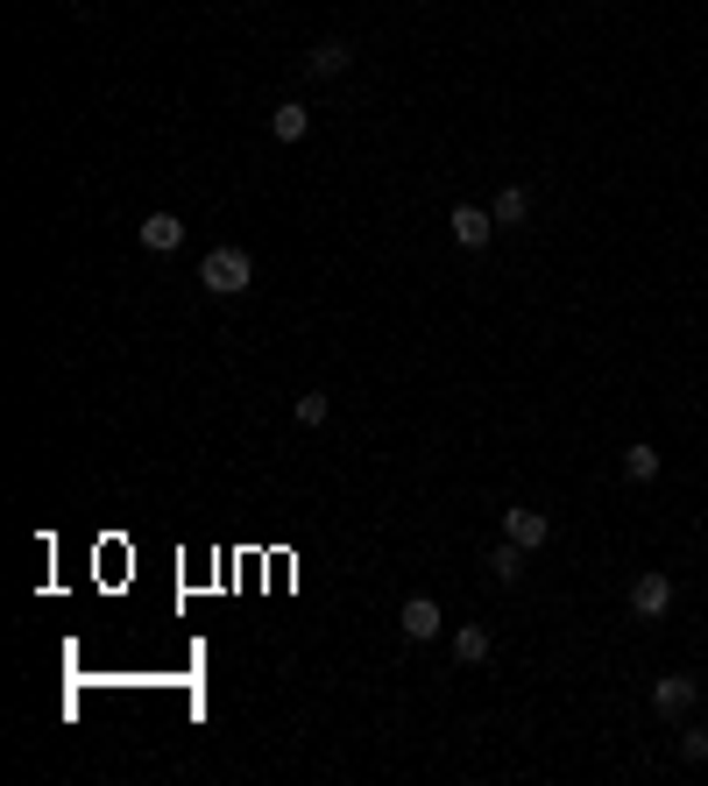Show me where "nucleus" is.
Returning a JSON list of instances; mask_svg holds the SVG:
<instances>
[{"mask_svg":"<svg viewBox=\"0 0 708 786\" xmlns=\"http://www.w3.org/2000/svg\"><path fill=\"white\" fill-rule=\"evenodd\" d=\"M199 284H206L213 298H241V291L255 284V255H248V248H206Z\"/></svg>","mask_w":708,"mask_h":786,"instance_id":"nucleus-1","label":"nucleus"},{"mask_svg":"<svg viewBox=\"0 0 708 786\" xmlns=\"http://www.w3.org/2000/svg\"><path fill=\"white\" fill-rule=\"evenodd\" d=\"M673 596H681V588H673V574H666V567H645L638 581H630V610H638L645 624H652V616H666V610H673Z\"/></svg>","mask_w":708,"mask_h":786,"instance_id":"nucleus-2","label":"nucleus"},{"mask_svg":"<svg viewBox=\"0 0 708 786\" xmlns=\"http://www.w3.org/2000/svg\"><path fill=\"white\" fill-rule=\"evenodd\" d=\"M695 702H701V680H695V673H666V680H652V708H659L666 723L695 716Z\"/></svg>","mask_w":708,"mask_h":786,"instance_id":"nucleus-3","label":"nucleus"},{"mask_svg":"<svg viewBox=\"0 0 708 786\" xmlns=\"http://www.w3.org/2000/svg\"><path fill=\"white\" fill-rule=\"evenodd\" d=\"M446 234H454L461 248H489L496 241V213L489 206H454V213H446Z\"/></svg>","mask_w":708,"mask_h":786,"instance_id":"nucleus-4","label":"nucleus"},{"mask_svg":"<svg viewBox=\"0 0 708 786\" xmlns=\"http://www.w3.org/2000/svg\"><path fill=\"white\" fill-rule=\"evenodd\" d=\"M503 539H518V546L532 553V546H546V539H553V518H546V510H532V504H510L503 510Z\"/></svg>","mask_w":708,"mask_h":786,"instance_id":"nucleus-5","label":"nucleus"},{"mask_svg":"<svg viewBox=\"0 0 708 786\" xmlns=\"http://www.w3.org/2000/svg\"><path fill=\"white\" fill-rule=\"evenodd\" d=\"M397 631H404L411 645H432V638H440V602H432V596H411V602L397 610Z\"/></svg>","mask_w":708,"mask_h":786,"instance_id":"nucleus-6","label":"nucleus"},{"mask_svg":"<svg viewBox=\"0 0 708 786\" xmlns=\"http://www.w3.org/2000/svg\"><path fill=\"white\" fill-rule=\"evenodd\" d=\"M135 241H142L149 255H171L177 241H185V220H177V213H149L142 227H135Z\"/></svg>","mask_w":708,"mask_h":786,"instance_id":"nucleus-7","label":"nucleus"},{"mask_svg":"<svg viewBox=\"0 0 708 786\" xmlns=\"http://www.w3.org/2000/svg\"><path fill=\"white\" fill-rule=\"evenodd\" d=\"M348 65H355L348 43H312V50H305V79H340Z\"/></svg>","mask_w":708,"mask_h":786,"instance_id":"nucleus-8","label":"nucleus"},{"mask_svg":"<svg viewBox=\"0 0 708 786\" xmlns=\"http://www.w3.org/2000/svg\"><path fill=\"white\" fill-rule=\"evenodd\" d=\"M305 128H312V107H298V100L269 107V135H277V142H305Z\"/></svg>","mask_w":708,"mask_h":786,"instance_id":"nucleus-9","label":"nucleus"},{"mask_svg":"<svg viewBox=\"0 0 708 786\" xmlns=\"http://www.w3.org/2000/svg\"><path fill=\"white\" fill-rule=\"evenodd\" d=\"M489 652H496V638H489L481 624H461V631H454V659H461V667H481Z\"/></svg>","mask_w":708,"mask_h":786,"instance_id":"nucleus-10","label":"nucleus"},{"mask_svg":"<svg viewBox=\"0 0 708 786\" xmlns=\"http://www.w3.org/2000/svg\"><path fill=\"white\" fill-rule=\"evenodd\" d=\"M489 213H496V227H524V213H532V192H524V185H503Z\"/></svg>","mask_w":708,"mask_h":786,"instance_id":"nucleus-11","label":"nucleus"},{"mask_svg":"<svg viewBox=\"0 0 708 786\" xmlns=\"http://www.w3.org/2000/svg\"><path fill=\"white\" fill-rule=\"evenodd\" d=\"M489 574H496V581H524V546H518V539L489 546Z\"/></svg>","mask_w":708,"mask_h":786,"instance_id":"nucleus-12","label":"nucleus"},{"mask_svg":"<svg viewBox=\"0 0 708 786\" xmlns=\"http://www.w3.org/2000/svg\"><path fill=\"white\" fill-rule=\"evenodd\" d=\"M624 475H630V482H652V475H659V447H645V440L624 447Z\"/></svg>","mask_w":708,"mask_h":786,"instance_id":"nucleus-13","label":"nucleus"},{"mask_svg":"<svg viewBox=\"0 0 708 786\" xmlns=\"http://www.w3.org/2000/svg\"><path fill=\"white\" fill-rule=\"evenodd\" d=\"M291 412H298V426H326V418H334V404H326L320 390H305V397H298Z\"/></svg>","mask_w":708,"mask_h":786,"instance_id":"nucleus-14","label":"nucleus"},{"mask_svg":"<svg viewBox=\"0 0 708 786\" xmlns=\"http://www.w3.org/2000/svg\"><path fill=\"white\" fill-rule=\"evenodd\" d=\"M681 759H708V723H687V730H681Z\"/></svg>","mask_w":708,"mask_h":786,"instance_id":"nucleus-15","label":"nucleus"}]
</instances>
